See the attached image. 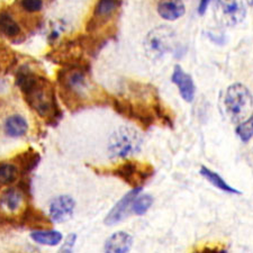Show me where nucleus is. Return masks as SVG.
<instances>
[{
	"label": "nucleus",
	"instance_id": "obj_7",
	"mask_svg": "<svg viewBox=\"0 0 253 253\" xmlns=\"http://www.w3.org/2000/svg\"><path fill=\"white\" fill-rule=\"evenodd\" d=\"M247 8L243 0H216L215 16L224 26H235L243 22Z\"/></svg>",
	"mask_w": 253,
	"mask_h": 253
},
{
	"label": "nucleus",
	"instance_id": "obj_16",
	"mask_svg": "<svg viewBox=\"0 0 253 253\" xmlns=\"http://www.w3.org/2000/svg\"><path fill=\"white\" fill-rule=\"evenodd\" d=\"M24 198H25V194H24L23 190L17 188H9L0 197V205L6 208L7 211H16L23 206Z\"/></svg>",
	"mask_w": 253,
	"mask_h": 253
},
{
	"label": "nucleus",
	"instance_id": "obj_23",
	"mask_svg": "<svg viewBox=\"0 0 253 253\" xmlns=\"http://www.w3.org/2000/svg\"><path fill=\"white\" fill-rule=\"evenodd\" d=\"M16 61L17 59L15 53L9 47L0 44V71H8L11 67H14Z\"/></svg>",
	"mask_w": 253,
	"mask_h": 253
},
{
	"label": "nucleus",
	"instance_id": "obj_15",
	"mask_svg": "<svg viewBox=\"0 0 253 253\" xmlns=\"http://www.w3.org/2000/svg\"><path fill=\"white\" fill-rule=\"evenodd\" d=\"M51 222V219H48L42 211H40L39 210H34L31 206L25 208L23 215L20 216L19 221V223L23 224V225H27L28 227L33 228H40V230H44V227L50 226Z\"/></svg>",
	"mask_w": 253,
	"mask_h": 253
},
{
	"label": "nucleus",
	"instance_id": "obj_5",
	"mask_svg": "<svg viewBox=\"0 0 253 253\" xmlns=\"http://www.w3.org/2000/svg\"><path fill=\"white\" fill-rule=\"evenodd\" d=\"M144 51L151 60H158L175 46V33L168 26H158L148 33L143 42Z\"/></svg>",
	"mask_w": 253,
	"mask_h": 253
},
{
	"label": "nucleus",
	"instance_id": "obj_4",
	"mask_svg": "<svg viewBox=\"0 0 253 253\" xmlns=\"http://www.w3.org/2000/svg\"><path fill=\"white\" fill-rule=\"evenodd\" d=\"M226 113L233 123L243 122L252 111V93L242 84H233L224 97Z\"/></svg>",
	"mask_w": 253,
	"mask_h": 253
},
{
	"label": "nucleus",
	"instance_id": "obj_9",
	"mask_svg": "<svg viewBox=\"0 0 253 253\" xmlns=\"http://www.w3.org/2000/svg\"><path fill=\"white\" fill-rule=\"evenodd\" d=\"M76 207L71 196L62 195L55 197L50 204V219L54 223H63L70 219Z\"/></svg>",
	"mask_w": 253,
	"mask_h": 253
},
{
	"label": "nucleus",
	"instance_id": "obj_11",
	"mask_svg": "<svg viewBox=\"0 0 253 253\" xmlns=\"http://www.w3.org/2000/svg\"><path fill=\"white\" fill-rule=\"evenodd\" d=\"M171 81L177 85L179 93L187 103H193L196 95V85L190 75L183 71L180 65H175L171 76Z\"/></svg>",
	"mask_w": 253,
	"mask_h": 253
},
{
	"label": "nucleus",
	"instance_id": "obj_25",
	"mask_svg": "<svg viewBox=\"0 0 253 253\" xmlns=\"http://www.w3.org/2000/svg\"><path fill=\"white\" fill-rule=\"evenodd\" d=\"M19 3L26 13H39L43 8V0H20Z\"/></svg>",
	"mask_w": 253,
	"mask_h": 253
},
{
	"label": "nucleus",
	"instance_id": "obj_19",
	"mask_svg": "<svg viewBox=\"0 0 253 253\" xmlns=\"http://www.w3.org/2000/svg\"><path fill=\"white\" fill-rule=\"evenodd\" d=\"M201 174L206 179L208 182L211 183V185L216 187V188L219 190L225 191V193H228V194H238V195L241 194V191L236 190L235 188H233V187H231L228 183H226V181L224 180V179L218 173L214 172V171H211V169L206 168V167H204V166L202 167Z\"/></svg>",
	"mask_w": 253,
	"mask_h": 253
},
{
	"label": "nucleus",
	"instance_id": "obj_2",
	"mask_svg": "<svg viewBox=\"0 0 253 253\" xmlns=\"http://www.w3.org/2000/svg\"><path fill=\"white\" fill-rule=\"evenodd\" d=\"M88 75L89 65L84 60L64 64L59 71L58 83L61 96L70 111H79L88 105L89 91L91 90Z\"/></svg>",
	"mask_w": 253,
	"mask_h": 253
},
{
	"label": "nucleus",
	"instance_id": "obj_18",
	"mask_svg": "<svg viewBox=\"0 0 253 253\" xmlns=\"http://www.w3.org/2000/svg\"><path fill=\"white\" fill-rule=\"evenodd\" d=\"M28 130V124L25 118L20 115L8 117L5 123V132L10 137H22Z\"/></svg>",
	"mask_w": 253,
	"mask_h": 253
},
{
	"label": "nucleus",
	"instance_id": "obj_3",
	"mask_svg": "<svg viewBox=\"0 0 253 253\" xmlns=\"http://www.w3.org/2000/svg\"><path fill=\"white\" fill-rule=\"evenodd\" d=\"M143 145V137L137 129L121 126L109 137L108 153L113 159H124L138 153Z\"/></svg>",
	"mask_w": 253,
	"mask_h": 253
},
{
	"label": "nucleus",
	"instance_id": "obj_12",
	"mask_svg": "<svg viewBox=\"0 0 253 253\" xmlns=\"http://www.w3.org/2000/svg\"><path fill=\"white\" fill-rule=\"evenodd\" d=\"M133 247V238L126 232H116L109 236L105 243L104 250L109 253H125Z\"/></svg>",
	"mask_w": 253,
	"mask_h": 253
},
{
	"label": "nucleus",
	"instance_id": "obj_24",
	"mask_svg": "<svg viewBox=\"0 0 253 253\" xmlns=\"http://www.w3.org/2000/svg\"><path fill=\"white\" fill-rule=\"evenodd\" d=\"M253 117L252 115L248 118V120H244L242 123H241L238 127H236L235 132L238 134V136L240 137V140L248 143L249 141L252 138V134H253Z\"/></svg>",
	"mask_w": 253,
	"mask_h": 253
},
{
	"label": "nucleus",
	"instance_id": "obj_21",
	"mask_svg": "<svg viewBox=\"0 0 253 253\" xmlns=\"http://www.w3.org/2000/svg\"><path fill=\"white\" fill-rule=\"evenodd\" d=\"M18 169L14 163L1 162L0 163V188L9 186L17 180Z\"/></svg>",
	"mask_w": 253,
	"mask_h": 253
},
{
	"label": "nucleus",
	"instance_id": "obj_22",
	"mask_svg": "<svg viewBox=\"0 0 253 253\" xmlns=\"http://www.w3.org/2000/svg\"><path fill=\"white\" fill-rule=\"evenodd\" d=\"M153 204V197L149 194L136 196L132 203V211L134 214L136 215H143L150 210V207Z\"/></svg>",
	"mask_w": 253,
	"mask_h": 253
},
{
	"label": "nucleus",
	"instance_id": "obj_14",
	"mask_svg": "<svg viewBox=\"0 0 253 253\" xmlns=\"http://www.w3.org/2000/svg\"><path fill=\"white\" fill-rule=\"evenodd\" d=\"M14 160V165L17 167L18 172H20L22 175H26L38 167L41 157L36 151L28 149L25 152H22L18 156H16Z\"/></svg>",
	"mask_w": 253,
	"mask_h": 253
},
{
	"label": "nucleus",
	"instance_id": "obj_8",
	"mask_svg": "<svg viewBox=\"0 0 253 253\" xmlns=\"http://www.w3.org/2000/svg\"><path fill=\"white\" fill-rule=\"evenodd\" d=\"M122 0H98L90 20L88 22L87 31L96 32L98 28L105 26L109 20L114 18L121 8Z\"/></svg>",
	"mask_w": 253,
	"mask_h": 253
},
{
	"label": "nucleus",
	"instance_id": "obj_27",
	"mask_svg": "<svg viewBox=\"0 0 253 253\" xmlns=\"http://www.w3.org/2000/svg\"><path fill=\"white\" fill-rule=\"evenodd\" d=\"M211 0H201V2H199V6H198V13L199 15H204L206 13L208 6H210Z\"/></svg>",
	"mask_w": 253,
	"mask_h": 253
},
{
	"label": "nucleus",
	"instance_id": "obj_1",
	"mask_svg": "<svg viewBox=\"0 0 253 253\" xmlns=\"http://www.w3.org/2000/svg\"><path fill=\"white\" fill-rule=\"evenodd\" d=\"M16 84L22 91L28 106L47 123L56 124L62 117L55 97L54 85L45 77L24 65L16 75Z\"/></svg>",
	"mask_w": 253,
	"mask_h": 253
},
{
	"label": "nucleus",
	"instance_id": "obj_13",
	"mask_svg": "<svg viewBox=\"0 0 253 253\" xmlns=\"http://www.w3.org/2000/svg\"><path fill=\"white\" fill-rule=\"evenodd\" d=\"M158 13L163 19L175 20L186 13V7L181 0H160L158 3Z\"/></svg>",
	"mask_w": 253,
	"mask_h": 253
},
{
	"label": "nucleus",
	"instance_id": "obj_20",
	"mask_svg": "<svg viewBox=\"0 0 253 253\" xmlns=\"http://www.w3.org/2000/svg\"><path fill=\"white\" fill-rule=\"evenodd\" d=\"M31 238L36 243L43 246L54 247L62 241V234L53 230H36L31 234Z\"/></svg>",
	"mask_w": 253,
	"mask_h": 253
},
{
	"label": "nucleus",
	"instance_id": "obj_17",
	"mask_svg": "<svg viewBox=\"0 0 253 253\" xmlns=\"http://www.w3.org/2000/svg\"><path fill=\"white\" fill-rule=\"evenodd\" d=\"M20 33L22 30L13 16L7 11H1L0 13V34L9 40H14L18 38Z\"/></svg>",
	"mask_w": 253,
	"mask_h": 253
},
{
	"label": "nucleus",
	"instance_id": "obj_26",
	"mask_svg": "<svg viewBox=\"0 0 253 253\" xmlns=\"http://www.w3.org/2000/svg\"><path fill=\"white\" fill-rule=\"evenodd\" d=\"M76 240H77V235L75 233L69 234L68 238L64 241L62 248H61V252H71L73 247H75Z\"/></svg>",
	"mask_w": 253,
	"mask_h": 253
},
{
	"label": "nucleus",
	"instance_id": "obj_28",
	"mask_svg": "<svg viewBox=\"0 0 253 253\" xmlns=\"http://www.w3.org/2000/svg\"><path fill=\"white\" fill-rule=\"evenodd\" d=\"M247 2L252 7V0H247Z\"/></svg>",
	"mask_w": 253,
	"mask_h": 253
},
{
	"label": "nucleus",
	"instance_id": "obj_6",
	"mask_svg": "<svg viewBox=\"0 0 253 253\" xmlns=\"http://www.w3.org/2000/svg\"><path fill=\"white\" fill-rule=\"evenodd\" d=\"M107 173L122 179L132 188H138L154 174V168L148 162L128 160L116 166L115 168L108 169Z\"/></svg>",
	"mask_w": 253,
	"mask_h": 253
},
{
	"label": "nucleus",
	"instance_id": "obj_10",
	"mask_svg": "<svg viewBox=\"0 0 253 253\" xmlns=\"http://www.w3.org/2000/svg\"><path fill=\"white\" fill-rule=\"evenodd\" d=\"M142 189V187L138 188H133L129 193L126 194L123 198L118 202L115 206L112 208V211H109L106 216L104 223L108 226H113L115 224H118L127 217L129 214V207L132 206V203L134 198L136 197Z\"/></svg>",
	"mask_w": 253,
	"mask_h": 253
}]
</instances>
